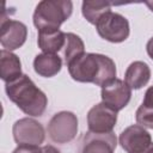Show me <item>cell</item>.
Segmentation results:
<instances>
[{"mask_svg": "<svg viewBox=\"0 0 153 153\" xmlns=\"http://www.w3.org/2000/svg\"><path fill=\"white\" fill-rule=\"evenodd\" d=\"M69 75L79 82L104 86L116 79V65L106 55L85 53L68 66Z\"/></svg>", "mask_w": 153, "mask_h": 153, "instance_id": "cell-1", "label": "cell"}, {"mask_svg": "<svg viewBox=\"0 0 153 153\" xmlns=\"http://www.w3.org/2000/svg\"><path fill=\"white\" fill-rule=\"evenodd\" d=\"M5 91L8 99L29 116H41L47 109L48 98L45 93L26 74H22L18 79L6 82Z\"/></svg>", "mask_w": 153, "mask_h": 153, "instance_id": "cell-2", "label": "cell"}, {"mask_svg": "<svg viewBox=\"0 0 153 153\" xmlns=\"http://www.w3.org/2000/svg\"><path fill=\"white\" fill-rule=\"evenodd\" d=\"M73 4L69 0H43L35 8L32 20L37 30L59 29L72 14Z\"/></svg>", "mask_w": 153, "mask_h": 153, "instance_id": "cell-3", "label": "cell"}, {"mask_svg": "<svg viewBox=\"0 0 153 153\" xmlns=\"http://www.w3.org/2000/svg\"><path fill=\"white\" fill-rule=\"evenodd\" d=\"M98 35L111 43H121L129 36V22L128 19L116 12L105 13L96 24Z\"/></svg>", "mask_w": 153, "mask_h": 153, "instance_id": "cell-4", "label": "cell"}, {"mask_svg": "<svg viewBox=\"0 0 153 153\" xmlns=\"http://www.w3.org/2000/svg\"><path fill=\"white\" fill-rule=\"evenodd\" d=\"M49 137L56 143H68L78 134V117L71 111L55 114L48 123Z\"/></svg>", "mask_w": 153, "mask_h": 153, "instance_id": "cell-5", "label": "cell"}, {"mask_svg": "<svg viewBox=\"0 0 153 153\" xmlns=\"http://www.w3.org/2000/svg\"><path fill=\"white\" fill-rule=\"evenodd\" d=\"M13 139L18 145L39 146L43 143L45 133L43 126L30 117H24L14 122L12 128Z\"/></svg>", "mask_w": 153, "mask_h": 153, "instance_id": "cell-6", "label": "cell"}, {"mask_svg": "<svg viewBox=\"0 0 153 153\" xmlns=\"http://www.w3.org/2000/svg\"><path fill=\"white\" fill-rule=\"evenodd\" d=\"M117 122V111L105 105L103 102L93 105L87 114L88 131L97 134L111 133Z\"/></svg>", "mask_w": 153, "mask_h": 153, "instance_id": "cell-7", "label": "cell"}, {"mask_svg": "<svg viewBox=\"0 0 153 153\" xmlns=\"http://www.w3.org/2000/svg\"><path fill=\"white\" fill-rule=\"evenodd\" d=\"M102 102L115 111H120L128 105L131 98V88L121 79H114L102 86Z\"/></svg>", "mask_w": 153, "mask_h": 153, "instance_id": "cell-8", "label": "cell"}, {"mask_svg": "<svg viewBox=\"0 0 153 153\" xmlns=\"http://www.w3.org/2000/svg\"><path fill=\"white\" fill-rule=\"evenodd\" d=\"M27 37V27L19 20L6 19L1 17L0 43L5 50H16L20 48Z\"/></svg>", "mask_w": 153, "mask_h": 153, "instance_id": "cell-9", "label": "cell"}, {"mask_svg": "<svg viewBox=\"0 0 153 153\" xmlns=\"http://www.w3.org/2000/svg\"><path fill=\"white\" fill-rule=\"evenodd\" d=\"M118 141L127 153H142L152 143V137L143 127L133 124L120 134Z\"/></svg>", "mask_w": 153, "mask_h": 153, "instance_id": "cell-10", "label": "cell"}, {"mask_svg": "<svg viewBox=\"0 0 153 153\" xmlns=\"http://www.w3.org/2000/svg\"><path fill=\"white\" fill-rule=\"evenodd\" d=\"M117 139L112 131L105 134L87 131L82 137L80 153H115Z\"/></svg>", "mask_w": 153, "mask_h": 153, "instance_id": "cell-11", "label": "cell"}, {"mask_svg": "<svg viewBox=\"0 0 153 153\" xmlns=\"http://www.w3.org/2000/svg\"><path fill=\"white\" fill-rule=\"evenodd\" d=\"M66 42V33L60 29H44L38 31L37 43L39 49L47 54H56Z\"/></svg>", "mask_w": 153, "mask_h": 153, "instance_id": "cell-12", "label": "cell"}, {"mask_svg": "<svg viewBox=\"0 0 153 153\" xmlns=\"http://www.w3.org/2000/svg\"><path fill=\"white\" fill-rule=\"evenodd\" d=\"M151 79V69L143 61L131 62L124 74V82L133 90H140Z\"/></svg>", "mask_w": 153, "mask_h": 153, "instance_id": "cell-13", "label": "cell"}, {"mask_svg": "<svg viewBox=\"0 0 153 153\" xmlns=\"http://www.w3.org/2000/svg\"><path fill=\"white\" fill-rule=\"evenodd\" d=\"M62 67V59L57 54H38L33 60L35 72L44 78H51L56 75Z\"/></svg>", "mask_w": 153, "mask_h": 153, "instance_id": "cell-14", "label": "cell"}, {"mask_svg": "<svg viewBox=\"0 0 153 153\" xmlns=\"http://www.w3.org/2000/svg\"><path fill=\"white\" fill-rule=\"evenodd\" d=\"M22 75V63L19 57L2 49L0 51V76L5 82H11Z\"/></svg>", "mask_w": 153, "mask_h": 153, "instance_id": "cell-15", "label": "cell"}, {"mask_svg": "<svg viewBox=\"0 0 153 153\" xmlns=\"http://www.w3.org/2000/svg\"><path fill=\"white\" fill-rule=\"evenodd\" d=\"M85 54V44L82 39L73 33V32H67L66 33V42L62 48V57L63 62L68 66L71 62L80 57L81 55Z\"/></svg>", "mask_w": 153, "mask_h": 153, "instance_id": "cell-16", "label": "cell"}, {"mask_svg": "<svg viewBox=\"0 0 153 153\" xmlns=\"http://www.w3.org/2000/svg\"><path fill=\"white\" fill-rule=\"evenodd\" d=\"M111 11V4L106 1H84L81 6V12L85 19L96 25L98 20L108 12Z\"/></svg>", "mask_w": 153, "mask_h": 153, "instance_id": "cell-17", "label": "cell"}, {"mask_svg": "<svg viewBox=\"0 0 153 153\" xmlns=\"http://www.w3.org/2000/svg\"><path fill=\"white\" fill-rule=\"evenodd\" d=\"M135 118L141 127L153 129V106H146L141 104L136 110Z\"/></svg>", "mask_w": 153, "mask_h": 153, "instance_id": "cell-18", "label": "cell"}, {"mask_svg": "<svg viewBox=\"0 0 153 153\" xmlns=\"http://www.w3.org/2000/svg\"><path fill=\"white\" fill-rule=\"evenodd\" d=\"M12 153H61L56 147L51 145L45 146H30V145H18V147Z\"/></svg>", "mask_w": 153, "mask_h": 153, "instance_id": "cell-19", "label": "cell"}, {"mask_svg": "<svg viewBox=\"0 0 153 153\" xmlns=\"http://www.w3.org/2000/svg\"><path fill=\"white\" fill-rule=\"evenodd\" d=\"M142 105L153 106V86H149L146 90L145 97H143V100H142Z\"/></svg>", "mask_w": 153, "mask_h": 153, "instance_id": "cell-20", "label": "cell"}, {"mask_svg": "<svg viewBox=\"0 0 153 153\" xmlns=\"http://www.w3.org/2000/svg\"><path fill=\"white\" fill-rule=\"evenodd\" d=\"M146 50H147V54L148 56L153 60V37L147 42V45H146Z\"/></svg>", "mask_w": 153, "mask_h": 153, "instance_id": "cell-21", "label": "cell"}, {"mask_svg": "<svg viewBox=\"0 0 153 153\" xmlns=\"http://www.w3.org/2000/svg\"><path fill=\"white\" fill-rule=\"evenodd\" d=\"M142 153H153V143H151V145H149Z\"/></svg>", "mask_w": 153, "mask_h": 153, "instance_id": "cell-22", "label": "cell"}, {"mask_svg": "<svg viewBox=\"0 0 153 153\" xmlns=\"http://www.w3.org/2000/svg\"><path fill=\"white\" fill-rule=\"evenodd\" d=\"M145 4H146V5H147V6L149 7V10H151V11L153 12V1H146Z\"/></svg>", "mask_w": 153, "mask_h": 153, "instance_id": "cell-23", "label": "cell"}]
</instances>
